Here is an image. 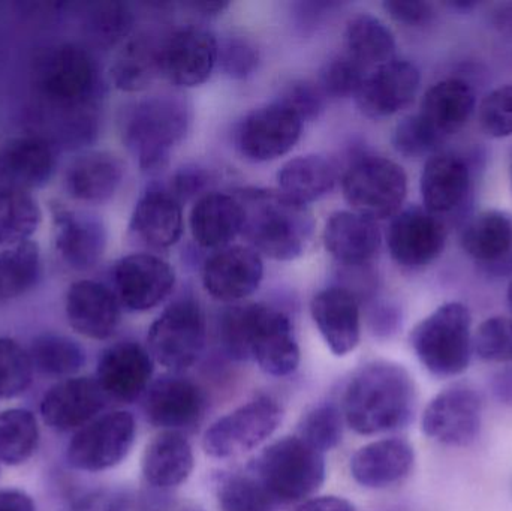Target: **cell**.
Segmentation results:
<instances>
[{"instance_id":"cell-59","label":"cell","mask_w":512,"mask_h":511,"mask_svg":"<svg viewBox=\"0 0 512 511\" xmlns=\"http://www.w3.org/2000/svg\"><path fill=\"white\" fill-rule=\"evenodd\" d=\"M0 511H36L35 501L20 489H2Z\"/></svg>"},{"instance_id":"cell-12","label":"cell","mask_w":512,"mask_h":511,"mask_svg":"<svg viewBox=\"0 0 512 511\" xmlns=\"http://www.w3.org/2000/svg\"><path fill=\"white\" fill-rule=\"evenodd\" d=\"M484 404L469 384H454L435 396L421 417L424 435L453 449H465L480 438Z\"/></svg>"},{"instance_id":"cell-56","label":"cell","mask_w":512,"mask_h":511,"mask_svg":"<svg viewBox=\"0 0 512 511\" xmlns=\"http://www.w3.org/2000/svg\"><path fill=\"white\" fill-rule=\"evenodd\" d=\"M370 324H372L373 332L379 338H391V336L399 332L400 324H402V315L393 306H378L373 311Z\"/></svg>"},{"instance_id":"cell-33","label":"cell","mask_w":512,"mask_h":511,"mask_svg":"<svg viewBox=\"0 0 512 511\" xmlns=\"http://www.w3.org/2000/svg\"><path fill=\"white\" fill-rule=\"evenodd\" d=\"M189 222L198 245L219 251L242 234V206L234 194L207 192L192 207Z\"/></svg>"},{"instance_id":"cell-11","label":"cell","mask_w":512,"mask_h":511,"mask_svg":"<svg viewBox=\"0 0 512 511\" xmlns=\"http://www.w3.org/2000/svg\"><path fill=\"white\" fill-rule=\"evenodd\" d=\"M283 410L276 399L258 396L216 420L203 438L204 452L215 459L245 455L268 440L279 428Z\"/></svg>"},{"instance_id":"cell-44","label":"cell","mask_w":512,"mask_h":511,"mask_svg":"<svg viewBox=\"0 0 512 511\" xmlns=\"http://www.w3.org/2000/svg\"><path fill=\"white\" fill-rule=\"evenodd\" d=\"M32 360L17 341L0 338V399L23 395L33 380Z\"/></svg>"},{"instance_id":"cell-28","label":"cell","mask_w":512,"mask_h":511,"mask_svg":"<svg viewBox=\"0 0 512 511\" xmlns=\"http://www.w3.org/2000/svg\"><path fill=\"white\" fill-rule=\"evenodd\" d=\"M125 177V164L107 150L81 153L66 168V192L81 203L101 204L116 195Z\"/></svg>"},{"instance_id":"cell-21","label":"cell","mask_w":512,"mask_h":511,"mask_svg":"<svg viewBox=\"0 0 512 511\" xmlns=\"http://www.w3.org/2000/svg\"><path fill=\"white\" fill-rule=\"evenodd\" d=\"M420 83V71L414 63L393 59L369 72L355 98L366 116L382 119L409 107Z\"/></svg>"},{"instance_id":"cell-19","label":"cell","mask_w":512,"mask_h":511,"mask_svg":"<svg viewBox=\"0 0 512 511\" xmlns=\"http://www.w3.org/2000/svg\"><path fill=\"white\" fill-rule=\"evenodd\" d=\"M216 65L218 39L203 27H180L164 41L162 74L176 86H201Z\"/></svg>"},{"instance_id":"cell-10","label":"cell","mask_w":512,"mask_h":511,"mask_svg":"<svg viewBox=\"0 0 512 511\" xmlns=\"http://www.w3.org/2000/svg\"><path fill=\"white\" fill-rule=\"evenodd\" d=\"M137 437V423L129 411L101 414L78 429L66 447V461L81 473H102L122 464Z\"/></svg>"},{"instance_id":"cell-39","label":"cell","mask_w":512,"mask_h":511,"mask_svg":"<svg viewBox=\"0 0 512 511\" xmlns=\"http://www.w3.org/2000/svg\"><path fill=\"white\" fill-rule=\"evenodd\" d=\"M27 353L35 372L59 381L77 377L87 360L86 351L75 339L57 333L36 336Z\"/></svg>"},{"instance_id":"cell-61","label":"cell","mask_w":512,"mask_h":511,"mask_svg":"<svg viewBox=\"0 0 512 511\" xmlns=\"http://www.w3.org/2000/svg\"><path fill=\"white\" fill-rule=\"evenodd\" d=\"M188 8L192 9L195 14L203 15V17H213V15L221 14L224 9L228 8V3L224 2H192L188 3Z\"/></svg>"},{"instance_id":"cell-45","label":"cell","mask_w":512,"mask_h":511,"mask_svg":"<svg viewBox=\"0 0 512 511\" xmlns=\"http://www.w3.org/2000/svg\"><path fill=\"white\" fill-rule=\"evenodd\" d=\"M444 140L420 113L405 117L393 132V147L405 158L435 155Z\"/></svg>"},{"instance_id":"cell-36","label":"cell","mask_w":512,"mask_h":511,"mask_svg":"<svg viewBox=\"0 0 512 511\" xmlns=\"http://www.w3.org/2000/svg\"><path fill=\"white\" fill-rule=\"evenodd\" d=\"M337 177V165L321 155L291 159L277 174L279 191L306 206L333 191Z\"/></svg>"},{"instance_id":"cell-13","label":"cell","mask_w":512,"mask_h":511,"mask_svg":"<svg viewBox=\"0 0 512 511\" xmlns=\"http://www.w3.org/2000/svg\"><path fill=\"white\" fill-rule=\"evenodd\" d=\"M207 405L206 392L191 378L174 372L152 381L143 396L144 416L150 425L182 434L201 425Z\"/></svg>"},{"instance_id":"cell-1","label":"cell","mask_w":512,"mask_h":511,"mask_svg":"<svg viewBox=\"0 0 512 511\" xmlns=\"http://www.w3.org/2000/svg\"><path fill=\"white\" fill-rule=\"evenodd\" d=\"M417 399V386L408 369L399 363L375 360L349 378L342 413L357 434H387L411 425Z\"/></svg>"},{"instance_id":"cell-8","label":"cell","mask_w":512,"mask_h":511,"mask_svg":"<svg viewBox=\"0 0 512 511\" xmlns=\"http://www.w3.org/2000/svg\"><path fill=\"white\" fill-rule=\"evenodd\" d=\"M206 342L203 309L194 299H179L153 321L147 335V350L156 363L180 374L200 360Z\"/></svg>"},{"instance_id":"cell-37","label":"cell","mask_w":512,"mask_h":511,"mask_svg":"<svg viewBox=\"0 0 512 511\" xmlns=\"http://www.w3.org/2000/svg\"><path fill=\"white\" fill-rule=\"evenodd\" d=\"M348 56L357 60L367 71L396 59V38L379 18L370 14L354 15L346 24Z\"/></svg>"},{"instance_id":"cell-20","label":"cell","mask_w":512,"mask_h":511,"mask_svg":"<svg viewBox=\"0 0 512 511\" xmlns=\"http://www.w3.org/2000/svg\"><path fill=\"white\" fill-rule=\"evenodd\" d=\"M54 249L75 272H87L101 261L107 248V230L98 216L68 207H53Z\"/></svg>"},{"instance_id":"cell-27","label":"cell","mask_w":512,"mask_h":511,"mask_svg":"<svg viewBox=\"0 0 512 511\" xmlns=\"http://www.w3.org/2000/svg\"><path fill=\"white\" fill-rule=\"evenodd\" d=\"M56 167L53 147L38 135L12 138L0 149L3 188L33 191L47 185Z\"/></svg>"},{"instance_id":"cell-14","label":"cell","mask_w":512,"mask_h":511,"mask_svg":"<svg viewBox=\"0 0 512 511\" xmlns=\"http://www.w3.org/2000/svg\"><path fill=\"white\" fill-rule=\"evenodd\" d=\"M444 219L420 206L406 207L391 219L387 242L391 257L409 270L435 263L447 245Z\"/></svg>"},{"instance_id":"cell-30","label":"cell","mask_w":512,"mask_h":511,"mask_svg":"<svg viewBox=\"0 0 512 511\" xmlns=\"http://www.w3.org/2000/svg\"><path fill=\"white\" fill-rule=\"evenodd\" d=\"M460 245L484 269L501 272L512 266V218L502 210H484L469 219Z\"/></svg>"},{"instance_id":"cell-26","label":"cell","mask_w":512,"mask_h":511,"mask_svg":"<svg viewBox=\"0 0 512 511\" xmlns=\"http://www.w3.org/2000/svg\"><path fill=\"white\" fill-rule=\"evenodd\" d=\"M415 452L403 438H384L358 449L349 462L352 479L366 489H387L408 479Z\"/></svg>"},{"instance_id":"cell-38","label":"cell","mask_w":512,"mask_h":511,"mask_svg":"<svg viewBox=\"0 0 512 511\" xmlns=\"http://www.w3.org/2000/svg\"><path fill=\"white\" fill-rule=\"evenodd\" d=\"M41 248L33 240L0 251V303L20 299L39 284Z\"/></svg>"},{"instance_id":"cell-40","label":"cell","mask_w":512,"mask_h":511,"mask_svg":"<svg viewBox=\"0 0 512 511\" xmlns=\"http://www.w3.org/2000/svg\"><path fill=\"white\" fill-rule=\"evenodd\" d=\"M39 440L41 431L32 411L9 408L0 413V464H26L38 450Z\"/></svg>"},{"instance_id":"cell-41","label":"cell","mask_w":512,"mask_h":511,"mask_svg":"<svg viewBox=\"0 0 512 511\" xmlns=\"http://www.w3.org/2000/svg\"><path fill=\"white\" fill-rule=\"evenodd\" d=\"M42 221L41 207L30 192L0 189V246L3 249L32 240Z\"/></svg>"},{"instance_id":"cell-58","label":"cell","mask_w":512,"mask_h":511,"mask_svg":"<svg viewBox=\"0 0 512 511\" xmlns=\"http://www.w3.org/2000/svg\"><path fill=\"white\" fill-rule=\"evenodd\" d=\"M292 511H358L357 507L342 497H313L303 501L300 506L295 507Z\"/></svg>"},{"instance_id":"cell-42","label":"cell","mask_w":512,"mask_h":511,"mask_svg":"<svg viewBox=\"0 0 512 511\" xmlns=\"http://www.w3.org/2000/svg\"><path fill=\"white\" fill-rule=\"evenodd\" d=\"M215 492L221 511H276L279 506L251 471L219 474Z\"/></svg>"},{"instance_id":"cell-16","label":"cell","mask_w":512,"mask_h":511,"mask_svg":"<svg viewBox=\"0 0 512 511\" xmlns=\"http://www.w3.org/2000/svg\"><path fill=\"white\" fill-rule=\"evenodd\" d=\"M114 293L129 311L144 312L161 305L173 293V267L152 254H132L117 261L113 270Z\"/></svg>"},{"instance_id":"cell-17","label":"cell","mask_w":512,"mask_h":511,"mask_svg":"<svg viewBox=\"0 0 512 511\" xmlns=\"http://www.w3.org/2000/svg\"><path fill=\"white\" fill-rule=\"evenodd\" d=\"M155 360L135 341H120L102 351L96 381L110 401L132 404L143 398L152 384Z\"/></svg>"},{"instance_id":"cell-47","label":"cell","mask_w":512,"mask_h":511,"mask_svg":"<svg viewBox=\"0 0 512 511\" xmlns=\"http://www.w3.org/2000/svg\"><path fill=\"white\" fill-rule=\"evenodd\" d=\"M474 353L484 362L512 365V318H487L472 339Z\"/></svg>"},{"instance_id":"cell-64","label":"cell","mask_w":512,"mask_h":511,"mask_svg":"<svg viewBox=\"0 0 512 511\" xmlns=\"http://www.w3.org/2000/svg\"><path fill=\"white\" fill-rule=\"evenodd\" d=\"M511 182H512V165H511Z\"/></svg>"},{"instance_id":"cell-60","label":"cell","mask_w":512,"mask_h":511,"mask_svg":"<svg viewBox=\"0 0 512 511\" xmlns=\"http://www.w3.org/2000/svg\"><path fill=\"white\" fill-rule=\"evenodd\" d=\"M493 23L501 32L512 33V3L498 6L493 12Z\"/></svg>"},{"instance_id":"cell-23","label":"cell","mask_w":512,"mask_h":511,"mask_svg":"<svg viewBox=\"0 0 512 511\" xmlns=\"http://www.w3.org/2000/svg\"><path fill=\"white\" fill-rule=\"evenodd\" d=\"M69 326L84 338L105 341L116 333L122 305L116 293L101 282L81 279L69 287L65 297Z\"/></svg>"},{"instance_id":"cell-24","label":"cell","mask_w":512,"mask_h":511,"mask_svg":"<svg viewBox=\"0 0 512 511\" xmlns=\"http://www.w3.org/2000/svg\"><path fill=\"white\" fill-rule=\"evenodd\" d=\"M472 168L457 153H435L427 159L421 174L424 209L433 215L448 216L462 209L472 192Z\"/></svg>"},{"instance_id":"cell-31","label":"cell","mask_w":512,"mask_h":511,"mask_svg":"<svg viewBox=\"0 0 512 511\" xmlns=\"http://www.w3.org/2000/svg\"><path fill=\"white\" fill-rule=\"evenodd\" d=\"M194 467V449L182 432L162 431L147 444L141 459L144 480L158 491L179 488Z\"/></svg>"},{"instance_id":"cell-34","label":"cell","mask_w":512,"mask_h":511,"mask_svg":"<svg viewBox=\"0 0 512 511\" xmlns=\"http://www.w3.org/2000/svg\"><path fill=\"white\" fill-rule=\"evenodd\" d=\"M475 110L474 87L462 78H445L427 90L418 113L439 135L447 138L457 134Z\"/></svg>"},{"instance_id":"cell-51","label":"cell","mask_w":512,"mask_h":511,"mask_svg":"<svg viewBox=\"0 0 512 511\" xmlns=\"http://www.w3.org/2000/svg\"><path fill=\"white\" fill-rule=\"evenodd\" d=\"M277 102L289 108L301 122H312L324 111L325 95L319 84L295 80L283 87Z\"/></svg>"},{"instance_id":"cell-35","label":"cell","mask_w":512,"mask_h":511,"mask_svg":"<svg viewBox=\"0 0 512 511\" xmlns=\"http://www.w3.org/2000/svg\"><path fill=\"white\" fill-rule=\"evenodd\" d=\"M162 47L152 35L129 39L114 57L110 75L122 92H143L162 72Z\"/></svg>"},{"instance_id":"cell-29","label":"cell","mask_w":512,"mask_h":511,"mask_svg":"<svg viewBox=\"0 0 512 511\" xmlns=\"http://www.w3.org/2000/svg\"><path fill=\"white\" fill-rule=\"evenodd\" d=\"M131 231L149 248H171L183 233L182 203L167 188L152 186L135 206Z\"/></svg>"},{"instance_id":"cell-6","label":"cell","mask_w":512,"mask_h":511,"mask_svg":"<svg viewBox=\"0 0 512 511\" xmlns=\"http://www.w3.org/2000/svg\"><path fill=\"white\" fill-rule=\"evenodd\" d=\"M472 315L468 306L448 302L421 320L411 332V347L429 374L436 378L462 375L471 363Z\"/></svg>"},{"instance_id":"cell-50","label":"cell","mask_w":512,"mask_h":511,"mask_svg":"<svg viewBox=\"0 0 512 511\" xmlns=\"http://www.w3.org/2000/svg\"><path fill=\"white\" fill-rule=\"evenodd\" d=\"M218 63L228 77L245 80L258 68L259 51L248 38L227 36L218 41Z\"/></svg>"},{"instance_id":"cell-3","label":"cell","mask_w":512,"mask_h":511,"mask_svg":"<svg viewBox=\"0 0 512 511\" xmlns=\"http://www.w3.org/2000/svg\"><path fill=\"white\" fill-rule=\"evenodd\" d=\"M234 195L242 206V234L251 248L277 261L304 254L315 231L306 204L273 189H239Z\"/></svg>"},{"instance_id":"cell-9","label":"cell","mask_w":512,"mask_h":511,"mask_svg":"<svg viewBox=\"0 0 512 511\" xmlns=\"http://www.w3.org/2000/svg\"><path fill=\"white\" fill-rule=\"evenodd\" d=\"M36 87L50 104L69 111L92 107L98 86V69L92 54L77 44L48 51L35 72Z\"/></svg>"},{"instance_id":"cell-53","label":"cell","mask_w":512,"mask_h":511,"mask_svg":"<svg viewBox=\"0 0 512 511\" xmlns=\"http://www.w3.org/2000/svg\"><path fill=\"white\" fill-rule=\"evenodd\" d=\"M212 182V171L200 165H186L174 173L167 189L182 203L198 195L203 197V192L210 188Z\"/></svg>"},{"instance_id":"cell-7","label":"cell","mask_w":512,"mask_h":511,"mask_svg":"<svg viewBox=\"0 0 512 511\" xmlns=\"http://www.w3.org/2000/svg\"><path fill=\"white\" fill-rule=\"evenodd\" d=\"M342 189L355 213L381 221L402 210L408 194V176L397 162L364 153L346 168Z\"/></svg>"},{"instance_id":"cell-15","label":"cell","mask_w":512,"mask_h":511,"mask_svg":"<svg viewBox=\"0 0 512 511\" xmlns=\"http://www.w3.org/2000/svg\"><path fill=\"white\" fill-rule=\"evenodd\" d=\"M303 122L280 102L251 111L237 128L236 143L251 161H273L294 149Z\"/></svg>"},{"instance_id":"cell-18","label":"cell","mask_w":512,"mask_h":511,"mask_svg":"<svg viewBox=\"0 0 512 511\" xmlns=\"http://www.w3.org/2000/svg\"><path fill=\"white\" fill-rule=\"evenodd\" d=\"M110 399L95 377L57 381L41 399V417L56 432H77L101 416Z\"/></svg>"},{"instance_id":"cell-46","label":"cell","mask_w":512,"mask_h":511,"mask_svg":"<svg viewBox=\"0 0 512 511\" xmlns=\"http://www.w3.org/2000/svg\"><path fill=\"white\" fill-rule=\"evenodd\" d=\"M134 15L123 3L105 2L93 6L87 18L90 35L102 47H111L131 32Z\"/></svg>"},{"instance_id":"cell-52","label":"cell","mask_w":512,"mask_h":511,"mask_svg":"<svg viewBox=\"0 0 512 511\" xmlns=\"http://www.w3.org/2000/svg\"><path fill=\"white\" fill-rule=\"evenodd\" d=\"M131 498L119 489L99 488L84 492L62 511H131Z\"/></svg>"},{"instance_id":"cell-48","label":"cell","mask_w":512,"mask_h":511,"mask_svg":"<svg viewBox=\"0 0 512 511\" xmlns=\"http://www.w3.org/2000/svg\"><path fill=\"white\" fill-rule=\"evenodd\" d=\"M370 71L351 56H337L328 60L319 77V87L325 96L349 98L357 96Z\"/></svg>"},{"instance_id":"cell-57","label":"cell","mask_w":512,"mask_h":511,"mask_svg":"<svg viewBox=\"0 0 512 511\" xmlns=\"http://www.w3.org/2000/svg\"><path fill=\"white\" fill-rule=\"evenodd\" d=\"M489 386L496 402L512 408V365H507L495 372L490 378Z\"/></svg>"},{"instance_id":"cell-2","label":"cell","mask_w":512,"mask_h":511,"mask_svg":"<svg viewBox=\"0 0 512 511\" xmlns=\"http://www.w3.org/2000/svg\"><path fill=\"white\" fill-rule=\"evenodd\" d=\"M219 339L230 359H252L264 374L285 378L300 365V347L285 312L273 306H234L221 315Z\"/></svg>"},{"instance_id":"cell-5","label":"cell","mask_w":512,"mask_h":511,"mask_svg":"<svg viewBox=\"0 0 512 511\" xmlns=\"http://www.w3.org/2000/svg\"><path fill=\"white\" fill-rule=\"evenodd\" d=\"M277 504L303 503L324 485V455L300 437H283L265 447L249 465Z\"/></svg>"},{"instance_id":"cell-32","label":"cell","mask_w":512,"mask_h":511,"mask_svg":"<svg viewBox=\"0 0 512 511\" xmlns=\"http://www.w3.org/2000/svg\"><path fill=\"white\" fill-rule=\"evenodd\" d=\"M378 224L355 212H336L324 228V245L339 263L363 266L370 263L381 248Z\"/></svg>"},{"instance_id":"cell-54","label":"cell","mask_w":512,"mask_h":511,"mask_svg":"<svg viewBox=\"0 0 512 511\" xmlns=\"http://www.w3.org/2000/svg\"><path fill=\"white\" fill-rule=\"evenodd\" d=\"M385 11L393 20L405 26L418 27L430 23L435 17V9L429 2H412V0H391L384 3Z\"/></svg>"},{"instance_id":"cell-43","label":"cell","mask_w":512,"mask_h":511,"mask_svg":"<svg viewBox=\"0 0 512 511\" xmlns=\"http://www.w3.org/2000/svg\"><path fill=\"white\" fill-rule=\"evenodd\" d=\"M343 420L345 417L337 405L331 402L315 405L301 417L297 437L324 455L342 443Z\"/></svg>"},{"instance_id":"cell-25","label":"cell","mask_w":512,"mask_h":511,"mask_svg":"<svg viewBox=\"0 0 512 511\" xmlns=\"http://www.w3.org/2000/svg\"><path fill=\"white\" fill-rule=\"evenodd\" d=\"M310 314L334 356H348L360 344V303L352 291L342 287L319 291L310 303Z\"/></svg>"},{"instance_id":"cell-22","label":"cell","mask_w":512,"mask_h":511,"mask_svg":"<svg viewBox=\"0 0 512 511\" xmlns=\"http://www.w3.org/2000/svg\"><path fill=\"white\" fill-rule=\"evenodd\" d=\"M264 276L261 255L251 246H227L216 251L203 267L207 293L222 302L248 299Z\"/></svg>"},{"instance_id":"cell-49","label":"cell","mask_w":512,"mask_h":511,"mask_svg":"<svg viewBox=\"0 0 512 511\" xmlns=\"http://www.w3.org/2000/svg\"><path fill=\"white\" fill-rule=\"evenodd\" d=\"M478 120L489 137H512V83L496 87L481 101Z\"/></svg>"},{"instance_id":"cell-55","label":"cell","mask_w":512,"mask_h":511,"mask_svg":"<svg viewBox=\"0 0 512 511\" xmlns=\"http://www.w3.org/2000/svg\"><path fill=\"white\" fill-rule=\"evenodd\" d=\"M337 3L333 2H301L297 3L294 8L295 27L300 30L303 35L315 32L322 21L331 14Z\"/></svg>"},{"instance_id":"cell-4","label":"cell","mask_w":512,"mask_h":511,"mask_svg":"<svg viewBox=\"0 0 512 511\" xmlns=\"http://www.w3.org/2000/svg\"><path fill=\"white\" fill-rule=\"evenodd\" d=\"M191 107L173 93L141 99L126 111L122 135L129 152L147 173L162 170L191 125Z\"/></svg>"},{"instance_id":"cell-62","label":"cell","mask_w":512,"mask_h":511,"mask_svg":"<svg viewBox=\"0 0 512 511\" xmlns=\"http://www.w3.org/2000/svg\"><path fill=\"white\" fill-rule=\"evenodd\" d=\"M448 6H451L453 9H457V11H469V9L475 8L477 3L468 2V0H460V2L448 3Z\"/></svg>"},{"instance_id":"cell-63","label":"cell","mask_w":512,"mask_h":511,"mask_svg":"<svg viewBox=\"0 0 512 511\" xmlns=\"http://www.w3.org/2000/svg\"><path fill=\"white\" fill-rule=\"evenodd\" d=\"M507 303H508V308H510V311L512 312V279H511L510 285H508Z\"/></svg>"}]
</instances>
